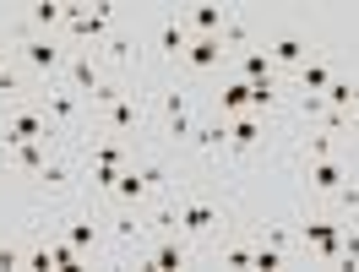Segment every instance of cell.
Wrapping results in <instances>:
<instances>
[{
  "instance_id": "obj_36",
  "label": "cell",
  "mask_w": 359,
  "mask_h": 272,
  "mask_svg": "<svg viewBox=\"0 0 359 272\" xmlns=\"http://www.w3.org/2000/svg\"><path fill=\"white\" fill-rule=\"evenodd\" d=\"M354 224H359V218H354Z\"/></svg>"
},
{
  "instance_id": "obj_18",
  "label": "cell",
  "mask_w": 359,
  "mask_h": 272,
  "mask_svg": "<svg viewBox=\"0 0 359 272\" xmlns=\"http://www.w3.org/2000/svg\"><path fill=\"white\" fill-rule=\"evenodd\" d=\"M76 93H49V120H76Z\"/></svg>"
},
{
  "instance_id": "obj_7",
  "label": "cell",
  "mask_w": 359,
  "mask_h": 272,
  "mask_svg": "<svg viewBox=\"0 0 359 272\" xmlns=\"http://www.w3.org/2000/svg\"><path fill=\"white\" fill-rule=\"evenodd\" d=\"M163 109H169V131H175V136H191V131H196V125H191V98H185L180 88H169Z\"/></svg>"
},
{
  "instance_id": "obj_14",
  "label": "cell",
  "mask_w": 359,
  "mask_h": 272,
  "mask_svg": "<svg viewBox=\"0 0 359 272\" xmlns=\"http://www.w3.org/2000/svg\"><path fill=\"white\" fill-rule=\"evenodd\" d=\"M114 191H120L126 202H142V196H147L153 185H147V175H142V169H120V180H114Z\"/></svg>"
},
{
  "instance_id": "obj_29",
  "label": "cell",
  "mask_w": 359,
  "mask_h": 272,
  "mask_svg": "<svg viewBox=\"0 0 359 272\" xmlns=\"http://www.w3.org/2000/svg\"><path fill=\"white\" fill-rule=\"evenodd\" d=\"M299 109H305V114H327V98H321V93H305V98H299Z\"/></svg>"
},
{
  "instance_id": "obj_1",
  "label": "cell",
  "mask_w": 359,
  "mask_h": 272,
  "mask_svg": "<svg viewBox=\"0 0 359 272\" xmlns=\"http://www.w3.org/2000/svg\"><path fill=\"white\" fill-rule=\"evenodd\" d=\"M0 136H6V147H22V142H44V136H55V125H49V114H6L0 120Z\"/></svg>"
},
{
  "instance_id": "obj_6",
  "label": "cell",
  "mask_w": 359,
  "mask_h": 272,
  "mask_svg": "<svg viewBox=\"0 0 359 272\" xmlns=\"http://www.w3.org/2000/svg\"><path fill=\"white\" fill-rule=\"evenodd\" d=\"M305 55H311V44H305L299 33H278V39H272V60H278V66H305Z\"/></svg>"
},
{
  "instance_id": "obj_11",
  "label": "cell",
  "mask_w": 359,
  "mask_h": 272,
  "mask_svg": "<svg viewBox=\"0 0 359 272\" xmlns=\"http://www.w3.org/2000/svg\"><path fill=\"white\" fill-rule=\"evenodd\" d=\"M71 82H76L82 93H98V88H104V71H98V60H93V55H76V60H71Z\"/></svg>"
},
{
  "instance_id": "obj_2",
  "label": "cell",
  "mask_w": 359,
  "mask_h": 272,
  "mask_svg": "<svg viewBox=\"0 0 359 272\" xmlns=\"http://www.w3.org/2000/svg\"><path fill=\"white\" fill-rule=\"evenodd\" d=\"M180 22L202 27V39H218V33L234 22V11H229V6H191V11H180Z\"/></svg>"
},
{
  "instance_id": "obj_33",
  "label": "cell",
  "mask_w": 359,
  "mask_h": 272,
  "mask_svg": "<svg viewBox=\"0 0 359 272\" xmlns=\"http://www.w3.org/2000/svg\"><path fill=\"white\" fill-rule=\"evenodd\" d=\"M0 267H22V250H17V245H0Z\"/></svg>"
},
{
  "instance_id": "obj_27",
  "label": "cell",
  "mask_w": 359,
  "mask_h": 272,
  "mask_svg": "<svg viewBox=\"0 0 359 272\" xmlns=\"http://www.w3.org/2000/svg\"><path fill=\"white\" fill-rule=\"evenodd\" d=\"M39 180L44 185H66L71 175H66V163H39Z\"/></svg>"
},
{
  "instance_id": "obj_16",
  "label": "cell",
  "mask_w": 359,
  "mask_h": 272,
  "mask_svg": "<svg viewBox=\"0 0 359 272\" xmlns=\"http://www.w3.org/2000/svg\"><path fill=\"white\" fill-rule=\"evenodd\" d=\"M305 93H327V82H332V66H321V60H305Z\"/></svg>"
},
{
  "instance_id": "obj_30",
  "label": "cell",
  "mask_w": 359,
  "mask_h": 272,
  "mask_svg": "<svg viewBox=\"0 0 359 272\" xmlns=\"http://www.w3.org/2000/svg\"><path fill=\"white\" fill-rule=\"evenodd\" d=\"M49 256H55V267H76V245H55Z\"/></svg>"
},
{
  "instance_id": "obj_21",
  "label": "cell",
  "mask_w": 359,
  "mask_h": 272,
  "mask_svg": "<svg viewBox=\"0 0 359 272\" xmlns=\"http://www.w3.org/2000/svg\"><path fill=\"white\" fill-rule=\"evenodd\" d=\"M250 104H256V109H267V104H278V82H272V76H262V82H250Z\"/></svg>"
},
{
  "instance_id": "obj_22",
  "label": "cell",
  "mask_w": 359,
  "mask_h": 272,
  "mask_svg": "<svg viewBox=\"0 0 359 272\" xmlns=\"http://www.w3.org/2000/svg\"><path fill=\"white\" fill-rule=\"evenodd\" d=\"M11 153H17V163H22V169H33V175H39V163H44V142H22V147H11Z\"/></svg>"
},
{
  "instance_id": "obj_3",
  "label": "cell",
  "mask_w": 359,
  "mask_h": 272,
  "mask_svg": "<svg viewBox=\"0 0 359 272\" xmlns=\"http://www.w3.org/2000/svg\"><path fill=\"white\" fill-rule=\"evenodd\" d=\"M305 245H316V256H321V261H337L343 234H337V224H327V218H311V224H305Z\"/></svg>"
},
{
  "instance_id": "obj_15",
  "label": "cell",
  "mask_w": 359,
  "mask_h": 272,
  "mask_svg": "<svg viewBox=\"0 0 359 272\" xmlns=\"http://www.w3.org/2000/svg\"><path fill=\"white\" fill-rule=\"evenodd\" d=\"M153 267H163V272L185 267V245H180V240H163V245L153 250Z\"/></svg>"
},
{
  "instance_id": "obj_13",
  "label": "cell",
  "mask_w": 359,
  "mask_h": 272,
  "mask_svg": "<svg viewBox=\"0 0 359 272\" xmlns=\"http://www.w3.org/2000/svg\"><path fill=\"white\" fill-rule=\"evenodd\" d=\"M240 76H245V82L272 76V49H245V55H240Z\"/></svg>"
},
{
  "instance_id": "obj_12",
  "label": "cell",
  "mask_w": 359,
  "mask_h": 272,
  "mask_svg": "<svg viewBox=\"0 0 359 272\" xmlns=\"http://www.w3.org/2000/svg\"><path fill=\"white\" fill-rule=\"evenodd\" d=\"M185 44H191V39H185V22H180V17H163V22H158V49H163V55H185Z\"/></svg>"
},
{
  "instance_id": "obj_35",
  "label": "cell",
  "mask_w": 359,
  "mask_h": 272,
  "mask_svg": "<svg viewBox=\"0 0 359 272\" xmlns=\"http://www.w3.org/2000/svg\"><path fill=\"white\" fill-rule=\"evenodd\" d=\"M0 71H11V66H6V49H0Z\"/></svg>"
},
{
  "instance_id": "obj_20",
  "label": "cell",
  "mask_w": 359,
  "mask_h": 272,
  "mask_svg": "<svg viewBox=\"0 0 359 272\" xmlns=\"http://www.w3.org/2000/svg\"><path fill=\"white\" fill-rule=\"evenodd\" d=\"M55 22H66V6H55V0L33 6V27H55Z\"/></svg>"
},
{
  "instance_id": "obj_31",
  "label": "cell",
  "mask_w": 359,
  "mask_h": 272,
  "mask_svg": "<svg viewBox=\"0 0 359 272\" xmlns=\"http://www.w3.org/2000/svg\"><path fill=\"white\" fill-rule=\"evenodd\" d=\"M22 261H27V267H44V272H49V267H55V256H49V250H27Z\"/></svg>"
},
{
  "instance_id": "obj_8",
  "label": "cell",
  "mask_w": 359,
  "mask_h": 272,
  "mask_svg": "<svg viewBox=\"0 0 359 272\" xmlns=\"http://www.w3.org/2000/svg\"><path fill=\"white\" fill-rule=\"evenodd\" d=\"M305 180H311V191H343V180H348V175H343L332 158H316L311 169H305Z\"/></svg>"
},
{
  "instance_id": "obj_25",
  "label": "cell",
  "mask_w": 359,
  "mask_h": 272,
  "mask_svg": "<svg viewBox=\"0 0 359 272\" xmlns=\"http://www.w3.org/2000/svg\"><path fill=\"white\" fill-rule=\"evenodd\" d=\"M114 180H120V163H98V169H93V185H98V191H114Z\"/></svg>"
},
{
  "instance_id": "obj_5",
  "label": "cell",
  "mask_w": 359,
  "mask_h": 272,
  "mask_svg": "<svg viewBox=\"0 0 359 272\" xmlns=\"http://www.w3.org/2000/svg\"><path fill=\"white\" fill-rule=\"evenodd\" d=\"M218 60H224V39H191L185 44V66L191 71H212Z\"/></svg>"
},
{
  "instance_id": "obj_10",
  "label": "cell",
  "mask_w": 359,
  "mask_h": 272,
  "mask_svg": "<svg viewBox=\"0 0 359 272\" xmlns=\"http://www.w3.org/2000/svg\"><path fill=\"white\" fill-rule=\"evenodd\" d=\"M212 224H218V207L212 202H191L185 212H180V229H185V234H207Z\"/></svg>"
},
{
  "instance_id": "obj_17",
  "label": "cell",
  "mask_w": 359,
  "mask_h": 272,
  "mask_svg": "<svg viewBox=\"0 0 359 272\" xmlns=\"http://www.w3.org/2000/svg\"><path fill=\"white\" fill-rule=\"evenodd\" d=\"M245 104H250V82H245V76H234V82L224 88V114L245 109Z\"/></svg>"
},
{
  "instance_id": "obj_23",
  "label": "cell",
  "mask_w": 359,
  "mask_h": 272,
  "mask_svg": "<svg viewBox=\"0 0 359 272\" xmlns=\"http://www.w3.org/2000/svg\"><path fill=\"white\" fill-rule=\"evenodd\" d=\"M71 245H76V250H93V245H98V229H93L88 218H76V224H71Z\"/></svg>"
},
{
  "instance_id": "obj_26",
  "label": "cell",
  "mask_w": 359,
  "mask_h": 272,
  "mask_svg": "<svg viewBox=\"0 0 359 272\" xmlns=\"http://www.w3.org/2000/svg\"><path fill=\"white\" fill-rule=\"evenodd\" d=\"M337 261H343V267H359V234H343V245H337Z\"/></svg>"
},
{
  "instance_id": "obj_34",
  "label": "cell",
  "mask_w": 359,
  "mask_h": 272,
  "mask_svg": "<svg viewBox=\"0 0 359 272\" xmlns=\"http://www.w3.org/2000/svg\"><path fill=\"white\" fill-rule=\"evenodd\" d=\"M114 98H120V88H109V82H104V88H98V93H93V104H104V109H109V104H114Z\"/></svg>"
},
{
  "instance_id": "obj_28",
  "label": "cell",
  "mask_w": 359,
  "mask_h": 272,
  "mask_svg": "<svg viewBox=\"0 0 359 272\" xmlns=\"http://www.w3.org/2000/svg\"><path fill=\"white\" fill-rule=\"evenodd\" d=\"M93 158H98V163H126V153H120L114 142H104V147H93Z\"/></svg>"
},
{
  "instance_id": "obj_24",
  "label": "cell",
  "mask_w": 359,
  "mask_h": 272,
  "mask_svg": "<svg viewBox=\"0 0 359 272\" xmlns=\"http://www.w3.org/2000/svg\"><path fill=\"white\" fill-rule=\"evenodd\" d=\"M250 267H283V245H272V240H267V245H262V250H256V256H250Z\"/></svg>"
},
{
  "instance_id": "obj_19",
  "label": "cell",
  "mask_w": 359,
  "mask_h": 272,
  "mask_svg": "<svg viewBox=\"0 0 359 272\" xmlns=\"http://www.w3.org/2000/svg\"><path fill=\"white\" fill-rule=\"evenodd\" d=\"M256 136H262L256 120H234V125H229V147H256Z\"/></svg>"
},
{
  "instance_id": "obj_9",
  "label": "cell",
  "mask_w": 359,
  "mask_h": 272,
  "mask_svg": "<svg viewBox=\"0 0 359 272\" xmlns=\"http://www.w3.org/2000/svg\"><path fill=\"white\" fill-rule=\"evenodd\" d=\"M109 125L114 131H136V125H142V104H136L131 93H120V98L109 104Z\"/></svg>"
},
{
  "instance_id": "obj_4",
  "label": "cell",
  "mask_w": 359,
  "mask_h": 272,
  "mask_svg": "<svg viewBox=\"0 0 359 272\" xmlns=\"http://www.w3.org/2000/svg\"><path fill=\"white\" fill-rule=\"evenodd\" d=\"M22 55H27V66H33V71H55V66H66V49L55 44V39H44V33H39V39H27Z\"/></svg>"
},
{
  "instance_id": "obj_32",
  "label": "cell",
  "mask_w": 359,
  "mask_h": 272,
  "mask_svg": "<svg viewBox=\"0 0 359 272\" xmlns=\"http://www.w3.org/2000/svg\"><path fill=\"white\" fill-rule=\"evenodd\" d=\"M250 256H256V250L240 245V250H229V256H224V267H250Z\"/></svg>"
}]
</instances>
